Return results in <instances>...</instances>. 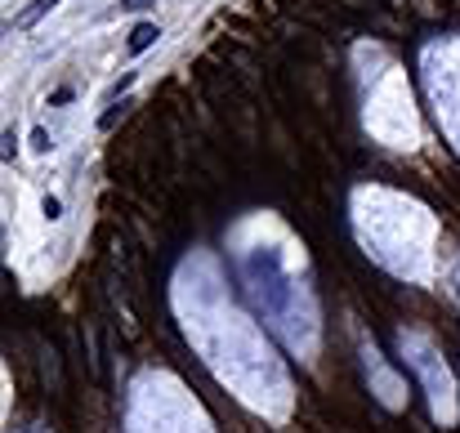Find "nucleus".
Here are the masks:
<instances>
[{"mask_svg": "<svg viewBox=\"0 0 460 433\" xmlns=\"http://www.w3.org/2000/svg\"><path fill=\"white\" fill-rule=\"evenodd\" d=\"M31 147H36V152H49V135H45V130H36V135H31Z\"/></svg>", "mask_w": 460, "mask_h": 433, "instance_id": "9b49d317", "label": "nucleus"}, {"mask_svg": "<svg viewBox=\"0 0 460 433\" xmlns=\"http://www.w3.org/2000/svg\"><path fill=\"white\" fill-rule=\"evenodd\" d=\"M233 260L260 317L287 340L291 353L313 362L322 322L305 278V246H296L287 228L273 224L269 215H251L246 224L233 228Z\"/></svg>", "mask_w": 460, "mask_h": 433, "instance_id": "f03ea898", "label": "nucleus"}, {"mask_svg": "<svg viewBox=\"0 0 460 433\" xmlns=\"http://www.w3.org/2000/svg\"><path fill=\"white\" fill-rule=\"evenodd\" d=\"M362 362H367V380L376 384V398H380L389 411H398V407L407 402V398H402V393H407V384H402V380L385 367V358H380L376 349H362Z\"/></svg>", "mask_w": 460, "mask_h": 433, "instance_id": "423d86ee", "label": "nucleus"}, {"mask_svg": "<svg viewBox=\"0 0 460 433\" xmlns=\"http://www.w3.org/2000/svg\"><path fill=\"white\" fill-rule=\"evenodd\" d=\"M174 313L188 335V344L201 349L206 367L255 411L287 420L291 416V380L269 353L264 335L251 326V317L228 299L219 282L215 260L192 255L174 273Z\"/></svg>", "mask_w": 460, "mask_h": 433, "instance_id": "f257e3e1", "label": "nucleus"}, {"mask_svg": "<svg viewBox=\"0 0 460 433\" xmlns=\"http://www.w3.org/2000/svg\"><path fill=\"white\" fill-rule=\"evenodd\" d=\"M121 4H126L130 13H139V9H148V4H156V0H121Z\"/></svg>", "mask_w": 460, "mask_h": 433, "instance_id": "f8f14e48", "label": "nucleus"}, {"mask_svg": "<svg viewBox=\"0 0 460 433\" xmlns=\"http://www.w3.org/2000/svg\"><path fill=\"white\" fill-rule=\"evenodd\" d=\"M398 349H402V358L420 371V380H425V398H429L434 420L452 429V425H456V416H460L452 371L443 367V358L434 353V344H429L425 335H416V331H398Z\"/></svg>", "mask_w": 460, "mask_h": 433, "instance_id": "39448f33", "label": "nucleus"}, {"mask_svg": "<svg viewBox=\"0 0 460 433\" xmlns=\"http://www.w3.org/2000/svg\"><path fill=\"white\" fill-rule=\"evenodd\" d=\"M353 237L358 246L389 269L402 282L429 287L434 282V246H438V219L398 192L385 188H358L353 192Z\"/></svg>", "mask_w": 460, "mask_h": 433, "instance_id": "7ed1b4c3", "label": "nucleus"}, {"mask_svg": "<svg viewBox=\"0 0 460 433\" xmlns=\"http://www.w3.org/2000/svg\"><path fill=\"white\" fill-rule=\"evenodd\" d=\"M130 108H135L130 99H121V103H112V112H103V117H99V130H112V126H117V121H121V117L130 112Z\"/></svg>", "mask_w": 460, "mask_h": 433, "instance_id": "1a4fd4ad", "label": "nucleus"}, {"mask_svg": "<svg viewBox=\"0 0 460 433\" xmlns=\"http://www.w3.org/2000/svg\"><path fill=\"white\" fill-rule=\"evenodd\" d=\"M156 40H161V27H156V22H135L126 49H130V54H144V49H153Z\"/></svg>", "mask_w": 460, "mask_h": 433, "instance_id": "0eeeda50", "label": "nucleus"}, {"mask_svg": "<svg viewBox=\"0 0 460 433\" xmlns=\"http://www.w3.org/2000/svg\"><path fill=\"white\" fill-rule=\"evenodd\" d=\"M40 210H45V219H58V210H63V206H58V197H45V201H40Z\"/></svg>", "mask_w": 460, "mask_h": 433, "instance_id": "9d476101", "label": "nucleus"}, {"mask_svg": "<svg viewBox=\"0 0 460 433\" xmlns=\"http://www.w3.org/2000/svg\"><path fill=\"white\" fill-rule=\"evenodd\" d=\"M456 299H460V269H456Z\"/></svg>", "mask_w": 460, "mask_h": 433, "instance_id": "ddd939ff", "label": "nucleus"}, {"mask_svg": "<svg viewBox=\"0 0 460 433\" xmlns=\"http://www.w3.org/2000/svg\"><path fill=\"white\" fill-rule=\"evenodd\" d=\"M130 433H215L201 407L188 398V389L165 376L144 371L130 389Z\"/></svg>", "mask_w": 460, "mask_h": 433, "instance_id": "20e7f679", "label": "nucleus"}, {"mask_svg": "<svg viewBox=\"0 0 460 433\" xmlns=\"http://www.w3.org/2000/svg\"><path fill=\"white\" fill-rule=\"evenodd\" d=\"M58 4H63V0H31V4L13 18V27H18V31H27V27H36V22H40L49 9H58Z\"/></svg>", "mask_w": 460, "mask_h": 433, "instance_id": "6e6552de", "label": "nucleus"}]
</instances>
